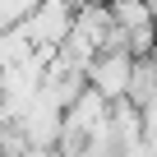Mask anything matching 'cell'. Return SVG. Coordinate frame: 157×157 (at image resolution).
I'll use <instances>...</instances> for the list:
<instances>
[{"instance_id":"1","label":"cell","mask_w":157,"mask_h":157,"mask_svg":"<svg viewBox=\"0 0 157 157\" xmlns=\"http://www.w3.org/2000/svg\"><path fill=\"white\" fill-rule=\"evenodd\" d=\"M129 69H134V56H129V51L106 46V51H97V56H93V65H88L83 74H88V88H93L97 97H106V102H125Z\"/></svg>"},{"instance_id":"2","label":"cell","mask_w":157,"mask_h":157,"mask_svg":"<svg viewBox=\"0 0 157 157\" xmlns=\"http://www.w3.org/2000/svg\"><path fill=\"white\" fill-rule=\"evenodd\" d=\"M148 5V19H152V28H157V0H143Z\"/></svg>"}]
</instances>
